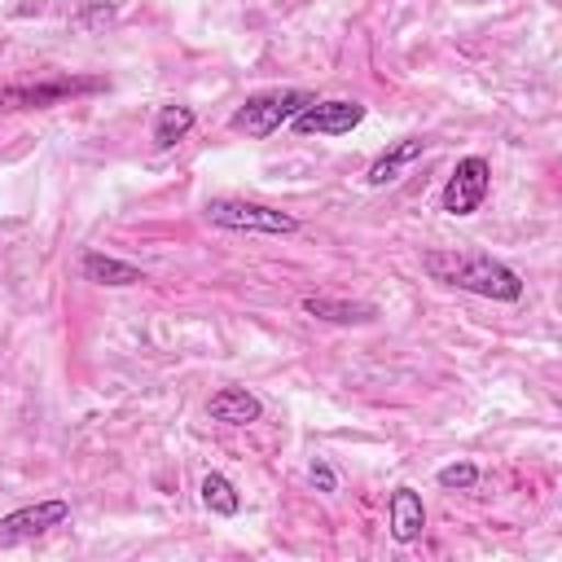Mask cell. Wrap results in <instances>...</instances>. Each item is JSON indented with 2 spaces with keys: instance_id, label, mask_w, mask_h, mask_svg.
Wrapping results in <instances>:
<instances>
[{
  "instance_id": "obj_9",
  "label": "cell",
  "mask_w": 562,
  "mask_h": 562,
  "mask_svg": "<svg viewBox=\"0 0 562 562\" xmlns=\"http://www.w3.org/2000/svg\"><path fill=\"white\" fill-rule=\"evenodd\" d=\"M303 312L316 316V321H334V325H369V321H378L373 303H347V299H329V294H307Z\"/></svg>"
},
{
  "instance_id": "obj_7",
  "label": "cell",
  "mask_w": 562,
  "mask_h": 562,
  "mask_svg": "<svg viewBox=\"0 0 562 562\" xmlns=\"http://www.w3.org/2000/svg\"><path fill=\"white\" fill-rule=\"evenodd\" d=\"M70 518V505L66 501H35V505H22L13 514L0 518V549L9 544H22V540H35L53 527H61Z\"/></svg>"
},
{
  "instance_id": "obj_2",
  "label": "cell",
  "mask_w": 562,
  "mask_h": 562,
  "mask_svg": "<svg viewBox=\"0 0 562 562\" xmlns=\"http://www.w3.org/2000/svg\"><path fill=\"white\" fill-rule=\"evenodd\" d=\"M316 97L312 92H303V88H268V92H255V97H246L237 110H233V119H228V127L233 132H246V136H272L281 123H290L299 110H307Z\"/></svg>"
},
{
  "instance_id": "obj_15",
  "label": "cell",
  "mask_w": 562,
  "mask_h": 562,
  "mask_svg": "<svg viewBox=\"0 0 562 562\" xmlns=\"http://www.w3.org/2000/svg\"><path fill=\"white\" fill-rule=\"evenodd\" d=\"M435 479H439V487H474L479 483V465L474 461H452Z\"/></svg>"
},
{
  "instance_id": "obj_3",
  "label": "cell",
  "mask_w": 562,
  "mask_h": 562,
  "mask_svg": "<svg viewBox=\"0 0 562 562\" xmlns=\"http://www.w3.org/2000/svg\"><path fill=\"white\" fill-rule=\"evenodd\" d=\"M202 215H206V224L233 228V233H272V237L299 233V220L290 211H277V206H263V202H246V198H211L202 206Z\"/></svg>"
},
{
  "instance_id": "obj_5",
  "label": "cell",
  "mask_w": 562,
  "mask_h": 562,
  "mask_svg": "<svg viewBox=\"0 0 562 562\" xmlns=\"http://www.w3.org/2000/svg\"><path fill=\"white\" fill-rule=\"evenodd\" d=\"M487 189H492V167H487V158L470 154V158H461V162L452 167V176H448V184H443V193H439V206H443L448 215H474V211L483 206Z\"/></svg>"
},
{
  "instance_id": "obj_13",
  "label": "cell",
  "mask_w": 562,
  "mask_h": 562,
  "mask_svg": "<svg viewBox=\"0 0 562 562\" xmlns=\"http://www.w3.org/2000/svg\"><path fill=\"white\" fill-rule=\"evenodd\" d=\"M193 123H198V114L189 110V105H162L158 110V119H154V145H176V140H184L189 132H193Z\"/></svg>"
},
{
  "instance_id": "obj_1",
  "label": "cell",
  "mask_w": 562,
  "mask_h": 562,
  "mask_svg": "<svg viewBox=\"0 0 562 562\" xmlns=\"http://www.w3.org/2000/svg\"><path fill=\"white\" fill-rule=\"evenodd\" d=\"M422 268L430 272V281L452 285V290H470L479 299H496V303H518L522 299V277L492 259L487 250H426Z\"/></svg>"
},
{
  "instance_id": "obj_8",
  "label": "cell",
  "mask_w": 562,
  "mask_h": 562,
  "mask_svg": "<svg viewBox=\"0 0 562 562\" xmlns=\"http://www.w3.org/2000/svg\"><path fill=\"white\" fill-rule=\"evenodd\" d=\"M206 417L211 422H224V426H250L263 417V404L255 391L246 386H220L211 400H206Z\"/></svg>"
},
{
  "instance_id": "obj_12",
  "label": "cell",
  "mask_w": 562,
  "mask_h": 562,
  "mask_svg": "<svg viewBox=\"0 0 562 562\" xmlns=\"http://www.w3.org/2000/svg\"><path fill=\"white\" fill-rule=\"evenodd\" d=\"M426 154V140L422 136H404V140H395L391 149H382L378 158H373V167H369V184L378 189V184H391L395 176H400V167H408L413 158H422Z\"/></svg>"
},
{
  "instance_id": "obj_4",
  "label": "cell",
  "mask_w": 562,
  "mask_h": 562,
  "mask_svg": "<svg viewBox=\"0 0 562 562\" xmlns=\"http://www.w3.org/2000/svg\"><path fill=\"white\" fill-rule=\"evenodd\" d=\"M105 88L110 83L101 75H61V79H44V83H13V88H0V110H48L70 97H88V92H105Z\"/></svg>"
},
{
  "instance_id": "obj_6",
  "label": "cell",
  "mask_w": 562,
  "mask_h": 562,
  "mask_svg": "<svg viewBox=\"0 0 562 562\" xmlns=\"http://www.w3.org/2000/svg\"><path fill=\"white\" fill-rule=\"evenodd\" d=\"M290 123H294L299 136H342V132H351V127L364 123V105L360 101H347V97H329V101H312Z\"/></svg>"
},
{
  "instance_id": "obj_16",
  "label": "cell",
  "mask_w": 562,
  "mask_h": 562,
  "mask_svg": "<svg viewBox=\"0 0 562 562\" xmlns=\"http://www.w3.org/2000/svg\"><path fill=\"white\" fill-rule=\"evenodd\" d=\"M307 483H312L316 492H338V474H334V465H325V461H312Z\"/></svg>"
},
{
  "instance_id": "obj_10",
  "label": "cell",
  "mask_w": 562,
  "mask_h": 562,
  "mask_svg": "<svg viewBox=\"0 0 562 562\" xmlns=\"http://www.w3.org/2000/svg\"><path fill=\"white\" fill-rule=\"evenodd\" d=\"M422 527H426V505H422V496H417L413 487H395V492H391V536H395L400 544H413V540L422 536Z\"/></svg>"
},
{
  "instance_id": "obj_14",
  "label": "cell",
  "mask_w": 562,
  "mask_h": 562,
  "mask_svg": "<svg viewBox=\"0 0 562 562\" xmlns=\"http://www.w3.org/2000/svg\"><path fill=\"white\" fill-rule=\"evenodd\" d=\"M202 505L211 509V514H220V518H233L237 509H241V496H237V487L224 479V474H206L202 479Z\"/></svg>"
},
{
  "instance_id": "obj_11",
  "label": "cell",
  "mask_w": 562,
  "mask_h": 562,
  "mask_svg": "<svg viewBox=\"0 0 562 562\" xmlns=\"http://www.w3.org/2000/svg\"><path fill=\"white\" fill-rule=\"evenodd\" d=\"M83 277L88 281H97V285H140L145 281V272L136 268V263H127V259H119V255H101V250H88L83 255Z\"/></svg>"
}]
</instances>
